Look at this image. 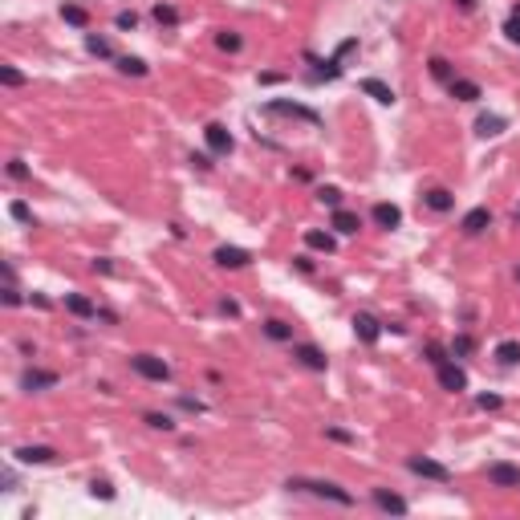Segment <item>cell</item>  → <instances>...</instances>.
I'll list each match as a JSON object with an SVG mask.
<instances>
[{"label": "cell", "instance_id": "6da1fadb", "mask_svg": "<svg viewBox=\"0 0 520 520\" xmlns=\"http://www.w3.org/2000/svg\"><path fill=\"white\" fill-rule=\"evenodd\" d=\"M289 488H305V492L321 496V500L342 504V508H349V504H354V496H349L342 484H333V480H289Z\"/></svg>", "mask_w": 520, "mask_h": 520}, {"label": "cell", "instance_id": "7a4b0ae2", "mask_svg": "<svg viewBox=\"0 0 520 520\" xmlns=\"http://www.w3.org/2000/svg\"><path fill=\"white\" fill-rule=\"evenodd\" d=\"M131 370L142 374L147 382H167V378H171V366H167L163 358H154V354H135V358H131Z\"/></svg>", "mask_w": 520, "mask_h": 520}, {"label": "cell", "instance_id": "3957f363", "mask_svg": "<svg viewBox=\"0 0 520 520\" xmlns=\"http://www.w3.org/2000/svg\"><path fill=\"white\" fill-rule=\"evenodd\" d=\"M406 467L415 472V476H423V480H435V484H447L451 480V467L439 460H427V455H411L406 460Z\"/></svg>", "mask_w": 520, "mask_h": 520}, {"label": "cell", "instance_id": "277c9868", "mask_svg": "<svg viewBox=\"0 0 520 520\" xmlns=\"http://www.w3.org/2000/svg\"><path fill=\"white\" fill-rule=\"evenodd\" d=\"M265 110H269V114H285V118H301V122H309V126L321 122V114L309 110V106H301V102H281V98H276V102H269Z\"/></svg>", "mask_w": 520, "mask_h": 520}, {"label": "cell", "instance_id": "5b68a950", "mask_svg": "<svg viewBox=\"0 0 520 520\" xmlns=\"http://www.w3.org/2000/svg\"><path fill=\"white\" fill-rule=\"evenodd\" d=\"M488 484L492 488H520V467L516 463H488Z\"/></svg>", "mask_w": 520, "mask_h": 520}, {"label": "cell", "instance_id": "8992f818", "mask_svg": "<svg viewBox=\"0 0 520 520\" xmlns=\"http://www.w3.org/2000/svg\"><path fill=\"white\" fill-rule=\"evenodd\" d=\"M354 333H358V342L374 346V342L382 338V321H378L374 313H358V317H354Z\"/></svg>", "mask_w": 520, "mask_h": 520}, {"label": "cell", "instance_id": "52a82bcc", "mask_svg": "<svg viewBox=\"0 0 520 520\" xmlns=\"http://www.w3.org/2000/svg\"><path fill=\"white\" fill-rule=\"evenodd\" d=\"M212 260L220 265V269H244L252 256H248L244 248H236V244H220V248L212 252Z\"/></svg>", "mask_w": 520, "mask_h": 520}, {"label": "cell", "instance_id": "ba28073f", "mask_svg": "<svg viewBox=\"0 0 520 520\" xmlns=\"http://www.w3.org/2000/svg\"><path fill=\"white\" fill-rule=\"evenodd\" d=\"M204 142H208V151L212 154H232V135H228V126H220V122H212L208 131H204Z\"/></svg>", "mask_w": 520, "mask_h": 520}, {"label": "cell", "instance_id": "9c48e42d", "mask_svg": "<svg viewBox=\"0 0 520 520\" xmlns=\"http://www.w3.org/2000/svg\"><path fill=\"white\" fill-rule=\"evenodd\" d=\"M293 358L301 362L305 370H326L329 366V358L321 354V349L313 346V342H301V346H293Z\"/></svg>", "mask_w": 520, "mask_h": 520}, {"label": "cell", "instance_id": "30bf717a", "mask_svg": "<svg viewBox=\"0 0 520 520\" xmlns=\"http://www.w3.org/2000/svg\"><path fill=\"white\" fill-rule=\"evenodd\" d=\"M439 386H444V390H451V394H460V390H467V374H463V370L447 358L444 366H439Z\"/></svg>", "mask_w": 520, "mask_h": 520}, {"label": "cell", "instance_id": "8fae6325", "mask_svg": "<svg viewBox=\"0 0 520 520\" xmlns=\"http://www.w3.org/2000/svg\"><path fill=\"white\" fill-rule=\"evenodd\" d=\"M13 455H17V463H25V467H33V463H53V460H58V451H53V447H45V444H37V447H17Z\"/></svg>", "mask_w": 520, "mask_h": 520}, {"label": "cell", "instance_id": "7c38bea8", "mask_svg": "<svg viewBox=\"0 0 520 520\" xmlns=\"http://www.w3.org/2000/svg\"><path fill=\"white\" fill-rule=\"evenodd\" d=\"M460 228H463V236H480V232L492 228V212H488V208H472V212L460 220Z\"/></svg>", "mask_w": 520, "mask_h": 520}, {"label": "cell", "instance_id": "4fadbf2b", "mask_svg": "<svg viewBox=\"0 0 520 520\" xmlns=\"http://www.w3.org/2000/svg\"><path fill=\"white\" fill-rule=\"evenodd\" d=\"M49 386H58V374L53 370H25L20 374V390H49Z\"/></svg>", "mask_w": 520, "mask_h": 520}, {"label": "cell", "instance_id": "5bb4252c", "mask_svg": "<svg viewBox=\"0 0 520 520\" xmlns=\"http://www.w3.org/2000/svg\"><path fill=\"white\" fill-rule=\"evenodd\" d=\"M374 504L382 508V512H394V516H406L411 512V504L403 496H394V492H386V488H374Z\"/></svg>", "mask_w": 520, "mask_h": 520}, {"label": "cell", "instance_id": "9a60e30c", "mask_svg": "<svg viewBox=\"0 0 520 520\" xmlns=\"http://www.w3.org/2000/svg\"><path fill=\"white\" fill-rule=\"evenodd\" d=\"M423 204L431 208V212H439V215H444V212H451V208H455V195L447 192V187H431V192L423 195Z\"/></svg>", "mask_w": 520, "mask_h": 520}, {"label": "cell", "instance_id": "2e32d148", "mask_svg": "<svg viewBox=\"0 0 520 520\" xmlns=\"http://www.w3.org/2000/svg\"><path fill=\"white\" fill-rule=\"evenodd\" d=\"M329 224L342 232V236H358V228H362V215L346 212V208H333V220H329Z\"/></svg>", "mask_w": 520, "mask_h": 520}, {"label": "cell", "instance_id": "e0dca14e", "mask_svg": "<svg viewBox=\"0 0 520 520\" xmlns=\"http://www.w3.org/2000/svg\"><path fill=\"white\" fill-rule=\"evenodd\" d=\"M362 94H370L378 106H390V102H394V90H390L386 81H378V77H362Z\"/></svg>", "mask_w": 520, "mask_h": 520}, {"label": "cell", "instance_id": "ac0fdd59", "mask_svg": "<svg viewBox=\"0 0 520 520\" xmlns=\"http://www.w3.org/2000/svg\"><path fill=\"white\" fill-rule=\"evenodd\" d=\"M504 126H508V118H504V114H480V118H476V135H480V138H496Z\"/></svg>", "mask_w": 520, "mask_h": 520}, {"label": "cell", "instance_id": "d6986e66", "mask_svg": "<svg viewBox=\"0 0 520 520\" xmlns=\"http://www.w3.org/2000/svg\"><path fill=\"white\" fill-rule=\"evenodd\" d=\"M374 224H378V228H399V224H403V212H399V208H394V204H374Z\"/></svg>", "mask_w": 520, "mask_h": 520}, {"label": "cell", "instance_id": "ffe728a7", "mask_svg": "<svg viewBox=\"0 0 520 520\" xmlns=\"http://www.w3.org/2000/svg\"><path fill=\"white\" fill-rule=\"evenodd\" d=\"M447 90H451V98H460V102H476V98H484L480 81H467V77H455Z\"/></svg>", "mask_w": 520, "mask_h": 520}, {"label": "cell", "instance_id": "44dd1931", "mask_svg": "<svg viewBox=\"0 0 520 520\" xmlns=\"http://www.w3.org/2000/svg\"><path fill=\"white\" fill-rule=\"evenodd\" d=\"M65 309H69L74 317H98V305L90 297H81V293H65Z\"/></svg>", "mask_w": 520, "mask_h": 520}, {"label": "cell", "instance_id": "7402d4cb", "mask_svg": "<svg viewBox=\"0 0 520 520\" xmlns=\"http://www.w3.org/2000/svg\"><path fill=\"white\" fill-rule=\"evenodd\" d=\"M260 329H265V338H272V342H293V326L281 321V317H269Z\"/></svg>", "mask_w": 520, "mask_h": 520}, {"label": "cell", "instance_id": "603a6c76", "mask_svg": "<svg viewBox=\"0 0 520 520\" xmlns=\"http://www.w3.org/2000/svg\"><path fill=\"white\" fill-rule=\"evenodd\" d=\"M61 20L74 25V29H90V13L81 4H61Z\"/></svg>", "mask_w": 520, "mask_h": 520}, {"label": "cell", "instance_id": "cb8c5ba5", "mask_svg": "<svg viewBox=\"0 0 520 520\" xmlns=\"http://www.w3.org/2000/svg\"><path fill=\"white\" fill-rule=\"evenodd\" d=\"M305 244L313 252H333V248H338V244H333V236H329V232H317V228L305 232Z\"/></svg>", "mask_w": 520, "mask_h": 520}, {"label": "cell", "instance_id": "d4e9b609", "mask_svg": "<svg viewBox=\"0 0 520 520\" xmlns=\"http://www.w3.org/2000/svg\"><path fill=\"white\" fill-rule=\"evenodd\" d=\"M431 77H435V81H444V86H451V81H455L451 61H447V58H431Z\"/></svg>", "mask_w": 520, "mask_h": 520}, {"label": "cell", "instance_id": "484cf974", "mask_svg": "<svg viewBox=\"0 0 520 520\" xmlns=\"http://www.w3.org/2000/svg\"><path fill=\"white\" fill-rule=\"evenodd\" d=\"M215 45H220L224 53H236V49L244 45V37H240L236 29H220V33H215Z\"/></svg>", "mask_w": 520, "mask_h": 520}, {"label": "cell", "instance_id": "4316f807", "mask_svg": "<svg viewBox=\"0 0 520 520\" xmlns=\"http://www.w3.org/2000/svg\"><path fill=\"white\" fill-rule=\"evenodd\" d=\"M118 69L131 74V77H147V74H151V65H147L142 58H118Z\"/></svg>", "mask_w": 520, "mask_h": 520}, {"label": "cell", "instance_id": "83f0119b", "mask_svg": "<svg viewBox=\"0 0 520 520\" xmlns=\"http://www.w3.org/2000/svg\"><path fill=\"white\" fill-rule=\"evenodd\" d=\"M496 362L516 366V362H520V342H500V346H496Z\"/></svg>", "mask_w": 520, "mask_h": 520}, {"label": "cell", "instance_id": "f1b7e54d", "mask_svg": "<svg viewBox=\"0 0 520 520\" xmlns=\"http://www.w3.org/2000/svg\"><path fill=\"white\" fill-rule=\"evenodd\" d=\"M151 17L159 20V25H167V29H175V25H179V13H175L171 4H154V8H151Z\"/></svg>", "mask_w": 520, "mask_h": 520}, {"label": "cell", "instance_id": "f546056e", "mask_svg": "<svg viewBox=\"0 0 520 520\" xmlns=\"http://www.w3.org/2000/svg\"><path fill=\"white\" fill-rule=\"evenodd\" d=\"M142 423L154 427V431H175V419H171V415H159V411H147V415H142Z\"/></svg>", "mask_w": 520, "mask_h": 520}, {"label": "cell", "instance_id": "4dcf8cb0", "mask_svg": "<svg viewBox=\"0 0 520 520\" xmlns=\"http://www.w3.org/2000/svg\"><path fill=\"white\" fill-rule=\"evenodd\" d=\"M86 49H90L94 58H114V49H110V41H106V37H94V33L86 37Z\"/></svg>", "mask_w": 520, "mask_h": 520}, {"label": "cell", "instance_id": "1f68e13d", "mask_svg": "<svg viewBox=\"0 0 520 520\" xmlns=\"http://www.w3.org/2000/svg\"><path fill=\"white\" fill-rule=\"evenodd\" d=\"M317 204H326V208H342V192H338V187H317Z\"/></svg>", "mask_w": 520, "mask_h": 520}, {"label": "cell", "instance_id": "d6a6232c", "mask_svg": "<svg viewBox=\"0 0 520 520\" xmlns=\"http://www.w3.org/2000/svg\"><path fill=\"white\" fill-rule=\"evenodd\" d=\"M8 215H13L17 224H33V212H29V204H20V199H13V204H8Z\"/></svg>", "mask_w": 520, "mask_h": 520}, {"label": "cell", "instance_id": "836d02e7", "mask_svg": "<svg viewBox=\"0 0 520 520\" xmlns=\"http://www.w3.org/2000/svg\"><path fill=\"white\" fill-rule=\"evenodd\" d=\"M472 349H476V342H472V338H467V333H460V338H455V342H451V358H467V354H472Z\"/></svg>", "mask_w": 520, "mask_h": 520}, {"label": "cell", "instance_id": "e575fe53", "mask_svg": "<svg viewBox=\"0 0 520 520\" xmlns=\"http://www.w3.org/2000/svg\"><path fill=\"white\" fill-rule=\"evenodd\" d=\"M423 354H427V362H431V366L439 370V366L447 362V354H451V349H444V346H427Z\"/></svg>", "mask_w": 520, "mask_h": 520}, {"label": "cell", "instance_id": "d590c367", "mask_svg": "<svg viewBox=\"0 0 520 520\" xmlns=\"http://www.w3.org/2000/svg\"><path fill=\"white\" fill-rule=\"evenodd\" d=\"M0 81H4V86H25V74L13 69V65H0Z\"/></svg>", "mask_w": 520, "mask_h": 520}, {"label": "cell", "instance_id": "8d00e7d4", "mask_svg": "<svg viewBox=\"0 0 520 520\" xmlns=\"http://www.w3.org/2000/svg\"><path fill=\"white\" fill-rule=\"evenodd\" d=\"M90 496H102V500H114V488H110L106 480H94V484H90Z\"/></svg>", "mask_w": 520, "mask_h": 520}, {"label": "cell", "instance_id": "74e56055", "mask_svg": "<svg viewBox=\"0 0 520 520\" xmlns=\"http://www.w3.org/2000/svg\"><path fill=\"white\" fill-rule=\"evenodd\" d=\"M504 33H508V41H512V45H520V17H508Z\"/></svg>", "mask_w": 520, "mask_h": 520}, {"label": "cell", "instance_id": "f35d334b", "mask_svg": "<svg viewBox=\"0 0 520 520\" xmlns=\"http://www.w3.org/2000/svg\"><path fill=\"white\" fill-rule=\"evenodd\" d=\"M326 435H329V439H338V444H354V435L342 431V427H326Z\"/></svg>", "mask_w": 520, "mask_h": 520}, {"label": "cell", "instance_id": "ab89813d", "mask_svg": "<svg viewBox=\"0 0 520 520\" xmlns=\"http://www.w3.org/2000/svg\"><path fill=\"white\" fill-rule=\"evenodd\" d=\"M114 25H118V29H135V25H138V17H135V13H118V17H114Z\"/></svg>", "mask_w": 520, "mask_h": 520}, {"label": "cell", "instance_id": "60d3db41", "mask_svg": "<svg viewBox=\"0 0 520 520\" xmlns=\"http://www.w3.org/2000/svg\"><path fill=\"white\" fill-rule=\"evenodd\" d=\"M8 175H13V179H29V167H25L20 159H13V163H8Z\"/></svg>", "mask_w": 520, "mask_h": 520}, {"label": "cell", "instance_id": "b9f144b4", "mask_svg": "<svg viewBox=\"0 0 520 520\" xmlns=\"http://www.w3.org/2000/svg\"><path fill=\"white\" fill-rule=\"evenodd\" d=\"M476 403H480L484 411H496V406H500V394H480V399H476Z\"/></svg>", "mask_w": 520, "mask_h": 520}, {"label": "cell", "instance_id": "7bdbcfd3", "mask_svg": "<svg viewBox=\"0 0 520 520\" xmlns=\"http://www.w3.org/2000/svg\"><path fill=\"white\" fill-rule=\"evenodd\" d=\"M220 313H228V317H236V313H240V305H236L232 297H220Z\"/></svg>", "mask_w": 520, "mask_h": 520}, {"label": "cell", "instance_id": "ee69618b", "mask_svg": "<svg viewBox=\"0 0 520 520\" xmlns=\"http://www.w3.org/2000/svg\"><path fill=\"white\" fill-rule=\"evenodd\" d=\"M4 305H20V293L13 289V285H8V289H4Z\"/></svg>", "mask_w": 520, "mask_h": 520}, {"label": "cell", "instance_id": "f6af8a7d", "mask_svg": "<svg viewBox=\"0 0 520 520\" xmlns=\"http://www.w3.org/2000/svg\"><path fill=\"white\" fill-rule=\"evenodd\" d=\"M94 272H114V265H110L106 256H98V260H94Z\"/></svg>", "mask_w": 520, "mask_h": 520}, {"label": "cell", "instance_id": "bcb514c9", "mask_svg": "<svg viewBox=\"0 0 520 520\" xmlns=\"http://www.w3.org/2000/svg\"><path fill=\"white\" fill-rule=\"evenodd\" d=\"M179 406H183V411H195V415L204 411V403H195V399H179Z\"/></svg>", "mask_w": 520, "mask_h": 520}, {"label": "cell", "instance_id": "7dc6e473", "mask_svg": "<svg viewBox=\"0 0 520 520\" xmlns=\"http://www.w3.org/2000/svg\"><path fill=\"white\" fill-rule=\"evenodd\" d=\"M455 4H460L463 13H472V8H476V0H455Z\"/></svg>", "mask_w": 520, "mask_h": 520}, {"label": "cell", "instance_id": "c3c4849f", "mask_svg": "<svg viewBox=\"0 0 520 520\" xmlns=\"http://www.w3.org/2000/svg\"><path fill=\"white\" fill-rule=\"evenodd\" d=\"M516 220H520V208H516Z\"/></svg>", "mask_w": 520, "mask_h": 520}, {"label": "cell", "instance_id": "681fc988", "mask_svg": "<svg viewBox=\"0 0 520 520\" xmlns=\"http://www.w3.org/2000/svg\"><path fill=\"white\" fill-rule=\"evenodd\" d=\"M516 276H520V269H516Z\"/></svg>", "mask_w": 520, "mask_h": 520}]
</instances>
